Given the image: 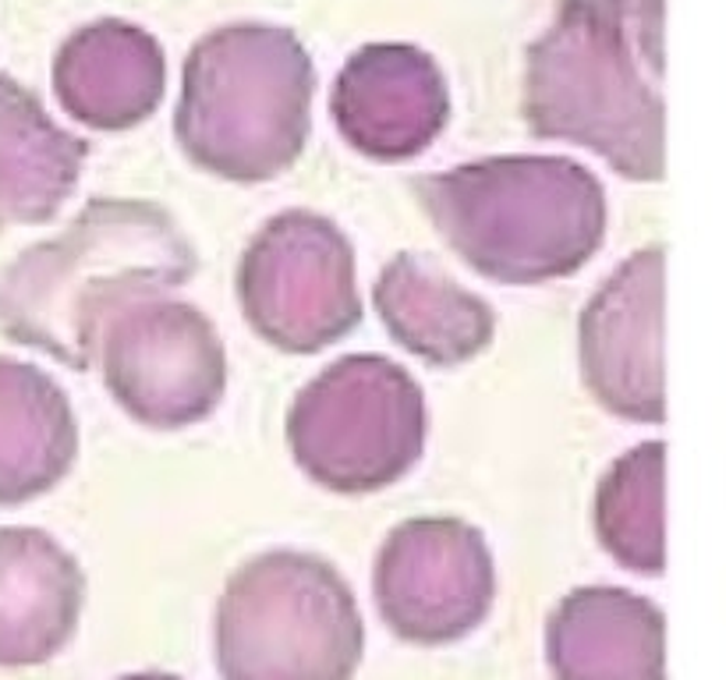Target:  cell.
<instances>
[{
	"label": "cell",
	"mask_w": 726,
	"mask_h": 680,
	"mask_svg": "<svg viewBox=\"0 0 726 680\" xmlns=\"http://www.w3.org/2000/svg\"><path fill=\"white\" fill-rule=\"evenodd\" d=\"M663 0H564L529 46L525 121L620 178H663Z\"/></svg>",
	"instance_id": "cell-1"
},
{
	"label": "cell",
	"mask_w": 726,
	"mask_h": 680,
	"mask_svg": "<svg viewBox=\"0 0 726 680\" xmlns=\"http://www.w3.org/2000/svg\"><path fill=\"white\" fill-rule=\"evenodd\" d=\"M195 266V245L157 202L93 199L57 237L25 248L0 274V330L86 372L125 305L171 295Z\"/></svg>",
	"instance_id": "cell-2"
},
{
	"label": "cell",
	"mask_w": 726,
	"mask_h": 680,
	"mask_svg": "<svg viewBox=\"0 0 726 680\" xmlns=\"http://www.w3.org/2000/svg\"><path fill=\"white\" fill-rule=\"evenodd\" d=\"M447 245L497 284L578 274L606 237V192L567 157H489L415 184Z\"/></svg>",
	"instance_id": "cell-3"
},
{
	"label": "cell",
	"mask_w": 726,
	"mask_h": 680,
	"mask_svg": "<svg viewBox=\"0 0 726 680\" xmlns=\"http://www.w3.org/2000/svg\"><path fill=\"white\" fill-rule=\"evenodd\" d=\"M316 67L291 29L234 22L184 61L174 135L199 170L238 184L280 178L306 152Z\"/></svg>",
	"instance_id": "cell-4"
},
{
	"label": "cell",
	"mask_w": 726,
	"mask_h": 680,
	"mask_svg": "<svg viewBox=\"0 0 726 680\" xmlns=\"http://www.w3.org/2000/svg\"><path fill=\"white\" fill-rule=\"evenodd\" d=\"M362 645L365 624L351 585L312 553L252 556L216 606L224 680H351Z\"/></svg>",
	"instance_id": "cell-5"
},
{
	"label": "cell",
	"mask_w": 726,
	"mask_h": 680,
	"mask_svg": "<svg viewBox=\"0 0 726 680\" xmlns=\"http://www.w3.org/2000/svg\"><path fill=\"white\" fill-rule=\"evenodd\" d=\"M429 412L408 369L383 354H348L301 386L287 412V447L316 486L344 497L380 492L426 450Z\"/></svg>",
	"instance_id": "cell-6"
},
{
	"label": "cell",
	"mask_w": 726,
	"mask_h": 680,
	"mask_svg": "<svg viewBox=\"0 0 726 680\" xmlns=\"http://www.w3.org/2000/svg\"><path fill=\"white\" fill-rule=\"evenodd\" d=\"M234 291L248 327L287 354H316L362 322L354 248L312 210L266 220L242 252Z\"/></svg>",
	"instance_id": "cell-7"
},
{
	"label": "cell",
	"mask_w": 726,
	"mask_h": 680,
	"mask_svg": "<svg viewBox=\"0 0 726 680\" xmlns=\"http://www.w3.org/2000/svg\"><path fill=\"white\" fill-rule=\"evenodd\" d=\"M117 407L146 429H189L210 418L227 390V351L206 312L171 295L125 305L96 359Z\"/></svg>",
	"instance_id": "cell-8"
},
{
	"label": "cell",
	"mask_w": 726,
	"mask_h": 680,
	"mask_svg": "<svg viewBox=\"0 0 726 680\" xmlns=\"http://www.w3.org/2000/svg\"><path fill=\"white\" fill-rule=\"evenodd\" d=\"M373 595L386 627L415 645L471 635L497 599L485 535L461 518H412L383 539Z\"/></svg>",
	"instance_id": "cell-9"
},
{
	"label": "cell",
	"mask_w": 726,
	"mask_h": 680,
	"mask_svg": "<svg viewBox=\"0 0 726 680\" xmlns=\"http://www.w3.org/2000/svg\"><path fill=\"white\" fill-rule=\"evenodd\" d=\"M581 380L617 418L660 425L663 394V248L628 255L578 319Z\"/></svg>",
	"instance_id": "cell-10"
},
{
	"label": "cell",
	"mask_w": 726,
	"mask_h": 680,
	"mask_svg": "<svg viewBox=\"0 0 726 680\" xmlns=\"http://www.w3.org/2000/svg\"><path fill=\"white\" fill-rule=\"evenodd\" d=\"M337 131L380 163L426 152L450 117L440 64L412 43H369L341 67L330 96Z\"/></svg>",
	"instance_id": "cell-11"
},
{
	"label": "cell",
	"mask_w": 726,
	"mask_h": 680,
	"mask_svg": "<svg viewBox=\"0 0 726 680\" xmlns=\"http://www.w3.org/2000/svg\"><path fill=\"white\" fill-rule=\"evenodd\" d=\"M163 50L146 29L99 19L64 40L54 61V93L67 117L93 131H128L163 99Z\"/></svg>",
	"instance_id": "cell-12"
},
{
	"label": "cell",
	"mask_w": 726,
	"mask_h": 680,
	"mask_svg": "<svg viewBox=\"0 0 726 680\" xmlns=\"http://www.w3.org/2000/svg\"><path fill=\"white\" fill-rule=\"evenodd\" d=\"M546 662L556 680H666L663 609L628 588H574L549 614Z\"/></svg>",
	"instance_id": "cell-13"
},
{
	"label": "cell",
	"mask_w": 726,
	"mask_h": 680,
	"mask_svg": "<svg viewBox=\"0 0 726 680\" xmlns=\"http://www.w3.org/2000/svg\"><path fill=\"white\" fill-rule=\"evenodd\" d=\"M86 574L43 529H0V667H40L72 641Z\"/></svg>",
	"instance_id": "cell-14"
},
{
	"label": "cell",
	"mask_w": 726,
	"mask_h": 680,
	"mask_svg": "<svg viewBox=\"0 0 726 680\" xmlns=\"http://www.w3.org/2000/svg\"><path fill=\"white\" fill-rule=\"evenodd\" d=\"M376 312L404 351L429 365H461L489 348L497 316L429 255L401 252L373 287Z\"/></svg>",
	"instance_id": "cell-15"
},
{
	"label": "cell",
	"mask_w": 726,
	"mask_h": 680,
	"mask_svg": "<svg viewBox=\"0 0 726 680\" xmlns=\"http://www.w3.org/2000/svg\"><path fill=\"white\" fill-rule=\"evenodd\" d=\"M78 457V422L64 386L0 354V507L54 489Z\"/></svg>",
	"instance_id": "cell-16"
},
{
	"label": "cell",
	"mask_w": 726,
	"mask_h": 680,
	"mask_svg": "<svg viewBox=\"0 0 726 680\" xmlns=\"http://www.w3.org/2000/svg\"><path fill=\"white\" fill-rule=\"evenodd\" d=\"M89 142L64 131L19 78L0 72V231L43 224L75 192Z\"/></svg>",
	"instance_id": "cell-17"
},
{
	"label": "cell",
	"mask_w": 726,
	"mask_h": 680,
	"mask_svg": "<svg viewBox=\"0 0 726 680\" xmlns=\"http://www.w3.org/2000/svg\"><path fill=\"white\" fill-rule=\"evenodd\" d=\"M663 444L631 447L596 489V535L623 571L660 577L663 553Z\"/></svg>",
	"instance_id": "cell-18"
},
{
	"label": "cell",
	"mask_w": 726,
	"mask_h": 680,
	"mask_svg": "<svg viewBox=\"0 0 726 680\" xmlns=\"http://www.w3.org/2000/svg\"><path fill=\"white\" fill-rule=\"evenodd\" d=\"M117 680H181L174 673H128V677H117Z\"/></svg>",
	"instance_id": "cell-19"
}]
</instances>
